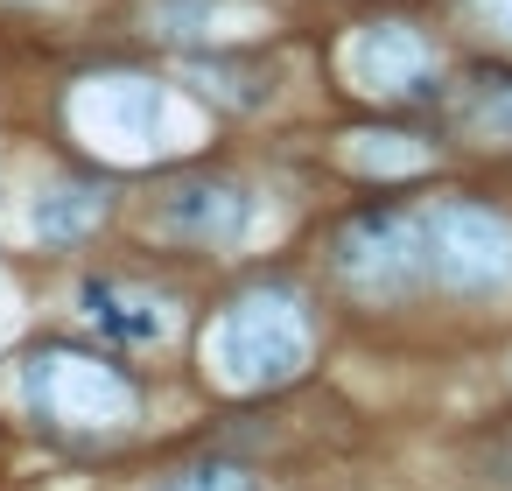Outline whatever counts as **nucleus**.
I'll return each mask as SVG.
<instances>
[{"mask_svg":"<svg viewBox=\"0 0 512 491\" xmlns=\"http://www.w3.org/2000/svg\"><path fill=\"white\" fill-rule=\"evenodd\" d=\"M190 85H197L204 99H218V106H232V113H260V106L274 99V85H267V71H253V64H232V57H211V64H190Z\"/></svg>","mask_w":512,"mask_h":491,"instance_id":"obj_11","label":"nucleus"},{"mask_svg":"<svg viewBox=\"0 0 512 491\" xmlns=\"http://www.w3.org/2000/svg\"><path fill=\"white\" fill-rule=\"evenodd\" d=\"M29 407L36 421L50 428H127L141 393L92 351H71V344H50L29 358Z\"/></svg>","mask_w":512,"mask_h":491,"instance_id":"obj_5","label":"nucleus"},{"mask_svg":"<svg viewBox=\"0 0 512 491\" xmlns=\"http://www.w3.org/2000/svg\"><path fill=\"white\" fill-rule=\"evenodd\" d=\"M456 127L484 148H512V78L505 71H477L456 92Z\"/></svg>","mask_w":512,"mask_h":491,"instance_id":"obj_9","label":"nucleus"},{"mask_svg":"<svg viewBox=\"0 0 512 491\" xmlns=\"http://www.w3.org/2000/svg\"><path fill=\"white\" fill-rule=\"evenodd\" d=\"M71 127L120 169L134 162H155L176 134V99L155 85V78H85L71 92Z\"/></svg>","mask_w":512,"mask_h":491,"instance_id":"obj_3","label":"nucleus"},{"mask_svg":"<svg viewBox=\"0 0 512 491\" xmlns=\"http://www.w3.org/2000/svg\"><path fill=\"white\" fill-rule=\"evenodd\" d=\"M85 309H92L113 337H127V344H162V330H169L155 302H127L113 281H85Z\"/></svg>","mask_w":512,"mask_h":491,"instance_id":"obj_12","label":"nucleus"},{"mask_svg":"<svg viewBox=\"0 0 512 491\" xmlns=\"http://www.w3.org/2000/svg\"><path fill=\"white\" fill-rule=\"evenodd\" d=\"M428 232V281L456 295H505L512 288V218L470 197H442L421 211Z\"/></svg>","mask_w":512,"mask_h":491,"instance_id":"obj_4","label":"nucleus"},{"mask_svg":"<svg viewBox=\"0 0 512 491\" xmlns=\"http://www.w3.org/2000/svg\"><path fill=\"white\" fill-rule=\"evenodd\" d=\"M330 267H337V281H344L351 295H365V302H400V295H414V288L428 281V232H421V211L379 204V211L344 218L337 239H330Z\"/></svg>","mask_w":512,"mask_h":491,"instance_id":"obj_2","label":"nucleus"},{"mask_svg":"<svg viewBox=\"0 0 512 491\" xmlns=\"http://www.w3.org/2000/svg\"><path fill=\"white\" fill-rule=\"evenodd\" d=\"M253 225V197L225 176H190L162 197V232L190 239V246H232Z\"/></svg>","mask_w":512,"mask_h":491,"instance_id":"obj_7","label":"nucleus"},{"mask_svg":"<svg viewBox=\"0 0 512 491\" xmlns=\"http://www.w3.org/2000/svg\"><path fill=\"white\" fill-rule=\"evenodd\" d=\"M204 365L218 386L232 393H267L288 386L309 365V316L288 288H253L232 309H218V323L204 330Z\"/></svg>","mask_w":512,"mask_h":491,"instance_id":"obj_1","label":"nucleus"},{"mask_svg":"<svg viewBox=\"0 0 512 491\" xmlns=\"http://www.w3.org/2000/svg\"><path fill=\"white\" fill-rule=\"evenodd\" d=\"M155 491H253V477H246V470H232V463H190V470L162 477Z\"/></svg>","mask_w":512,"mask_h":491,"instance_id":"obj_14","label":"nucleus"},{"mask_svg":"<svg viewBox=\"0 0 512 491\" xmlns=\"http://www.w3.org/2000/svg\"><path fill=\"white\" fill-rule=\"evenodd\" d=\"M344 162L365 169V176H407V169L428 162V148L414 134H351L344 141Z\"/></svg>","mask_w":512,"mask_h":491,"instance_id":"obj_13","label":"nucleus"},{"mask_svg":"<svg viewBox=\"0 0 512 491\" xmlns=\"http://www.w3.org/2000/svg\"><path fill=\"white\" fill-rule=\"evenodd\" d=\"M463 8H470V15L498 36V43H512V0H463Z\"/></svg>","mask_w":512,"mask_h":491,"instance_id":"obj_15","label":"nucleus"},{"mask_svg":"<svg viewBox=\"0 0 512 491\" xmlns=\"http://www.w3.org/2000/svg\"><path fill=\"white\" fill-rule=\"evenodd\" d=\"M344 71H351V85L372 92V99H428V92H435V50H428V36L407 29V22H372V29H358L351 50H344Z\"/></svg>","mask_w":512,"mask_h":491,"instance_id":"obj_6","label":"nucleus"},{"mask_svg":"<svg viewBox=\"0 0 512 491\" xmlns=\"http://www.w3.org/2000/svg\"><path fill=\"white\" fill-rule=\"evenodd\" d=\"M155 29L169 43H190V36H246L260 22L253 0H155Z\"/></svg>","mask_w":512,"mask_h":491,"instance_id":"obj_8","label":"nucleus"},{"mask_svg":"<svg viewBox=\"0 0 512 491\" xmlns=\"http://www.w3.org/2000/svg\"><path fill=\"white\" fill-rule=\"evenodd\" d=\"M99 225H106V190H92V183H64L36 204V239H50V246H78Z\"/></svg>","mask_w":512,"mask_h":491,"instance_id":"obj_10","label":"nucleus"}]
</instances>
